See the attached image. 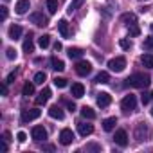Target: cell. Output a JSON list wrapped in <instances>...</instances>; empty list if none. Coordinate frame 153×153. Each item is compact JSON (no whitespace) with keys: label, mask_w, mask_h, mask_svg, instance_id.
I'll use <instances>...</instances> for the list:
<instances>
[{"label":"cell","mask_w":153,"mask_h":153,"mask_svg":"<svg viewBox=\"0 0 153 153\" xmlns=\"http://www.w3.org/2000/svg\"><path fill=\"white\" fill-rule=\"evenodd\" d=\"M149 83H151V78L148 74H142V72H135L126 79V85L135 87V88H146V87H149Z\"/></svg>","instance_id":"cell-1"},{"label":"cell","mask_w":153,"mask_h":153,"mask_svg":"<svg viewBox=\"0 0 153 153\" xmlns=\"http://www.w3.org/2000/svg\"><path fill=\"white\" fill-rule=\"evenodd\" d=\"M108 67L112 72H123L124 67H126V58L124 56H117V58H112L108 61Z\"/></svg>","instance_id":"cell-2"},{"label":"cell","mask_w":153,"mask_h":153,"mask_svg":"<svg viewBox=\"0 0 153 153\" xmlns=\"http://www.w3.org/2000/svg\"><path fill=\"white\" fill-rule=\"evenodd\" d=\"M135 106H137V97H135L133 94H128V96L123 97V101H121V108H123L126 114H128V112H133Z\"/></svg>","instance_id":"cell-3"},{"label":"cell","mask_w":153,"mask_h":153,"mask_svg":"<svg viewBox=\"0 0 153 153\" xmlns=\"http://www.w3.org/2000/svg\"><path fill=\"white\" fill-rule=\"evenodd\" d=\"M90 72H92V65H90V61L79 59L78 63H76V74H79V76H88Z\"/></svg>","instance_id":"cell-4"},{"label":"cell","mask_w":153,"mask_h":153,"mask_svg":"<svg viewBox=\"0 0 153 153\" xmlns=\"http://www.w3.org/2000/svg\"><path fill=\"white\" fill-rule=\"evenodd\" d=\"M42 115V112L38 108H29V110H22V123H29V121H34Z\"/></svg>","instance_id":"cell-5"},{"label":"cell","mask_w":153,"mask_h":153,"mask_svg":"<svg viewBox=\"0 0 153 153\" xmlns=\"http://www.w3.org/2000/svg\"><path fill=\"white\" fill-rule=\"evenodd\" d=\"M114 142L117 146H121V148H126L128 146V133L124 130H117L115 135H114Z\"/></svg>","instance_id":"cell-6"},{"label":"cell","mask_w":153,"mask_h":153,"mask_svg":"<svg viewBox=\"0 0 153 153\" xmlns=\"http://www.w3.org/2000/svg\"><path fill=\"white\" fill-rule=\"evenodd\" d=\"M29 20H31V24H34L38 27H45L49 24V20H47V16H43V13H33L29 16Z\"/></svg>","instance_id":"cell-7"},{"label":"cell","mask_w":153,"mask_h":153,"mask_svg":"<svg viewBox=\"0 0 153 153\" xmlns=\"http://www.w3.org/2000/svg\"><path fill=\"white\" fill-rule=\"evenodd\" d=\"M72 140H74V133H72V130L63 128V130L59 131V142H61L63 146H68V144H72Z\"/></svg>","instance_id":"cell-8"},{"label":"cell","mask_w":153,"mask_h":153,"mask_svg":"<svg viewBox=\"0 0 153 153\" xmlns=\"http://www.w3.org/2000/svg\"><path fill=\"white\" fill-rule=\"evenodd\" d=\"M31 135H33L34 140H45V139H47V130H45L43 126H34V128L31 130Z\"/></svg>","instance_id":"cell-9"},{"label":"cell","mask_w":153,"mask_h":153,"mask_svg":"<svg viewBox=\"0 0 153 153\" xmlns=\"http://www.w3.org/2000/svg\"><path fill=\"white\" fill-rule=\"evenodd\" d=\"M29 7H31L29 0H18L16 6H15V11H16V15H25L29 11Z\"/></svg>","instance_id":"cell-10"},{"label":"cell","mask_w":153,"mask_h":153,"mask_svg":"<svg viewBox=\"0 0 153 153\" xmlns=\"http://www.w3.org/2000/svg\"><path fill=\"white\" fill-rule=\"evenodd\" d=\"M110 103H112V96H110L108 92H101V94H97V105H99L101 108L108 106Z\"/></svg>","instance_id":"cell-11"},{"label":"cell","mask_w":153,"mask_h":153,"mask_svg":"<svg viewBox=\"0 0 153 153\" xmlns=\"http://www.w3.org/2000/svg\"><path fill=\"white\" fill-rule=\"evenodd\" d=\"M49 115L52 117V119H58V121H61L63 117H65V114H63V110L58 106V105H52L51 108H49Z\"/></svg>","instance_id":"cell-12"},{"label":"cell","mask_w":153,"mask_h":153,"mask_svg":"<svg viewBox=\"0 0 153 153\" xmlns=\"http://www.w3.org/2000/svg\"><path fill=\"white\" fill-rule=\"evenodd\" d=\"M146 135H148V126H146L144 123H139L137 128H135V139H137V140H142Z\"/></svg>","instance_id":"cell-13"},{"label":"cell","mask_w":153,"mask_h":153,"mask_svg":"<svg viewBox=\"0 0 153 153\" xmlns=\"http://www.w3.org/2000/svg\"><path fill=\"white\" fill-rule=\"evenodd\" d=\"M49 97H51V88H43L40 94H38V97H36V105H45L47 101H49Z\"/></svg>","instance_id":"cell-14"},{"label":"cell","mask_w":153,"mask_h":153,"mask_svg":"<svg viewBox=\"0 0 153 153\" xmlns=\"http://www.w3.org/2000/svg\"><path fill=\"white\" fill-rule=\"evenodd\" d=\"M78 131H79L81 137H87V135H90L94 131V126L92 124H87V123H79L78 124Z\"/></svg>","instance_id":"cell-15"},{"label":"cell","mask_w":153,"mask_h":153,"mask_svg":"<svg viewBox=\"0 0 153 153\" xmlns=\"http://www.w3.org/2000/svg\"><path fill=\"white\" fill-rule=\"evenodd\" d=\"M70 92H72V96H74V97H78V99H79V97H83V96H85V87H83L81 83H74V85H72V88H70Z\"/></svg>","instance_id":"cell-16"},{"label":"cell","mask_w":153,"mask_h":153,"mask_svg":"<svg viewBox=\"0 0 153 153\" xmlns=\"http://www.w3.org/2000/svg\"><path fill=\"white\" fill-rule=\"evenodd\" d=\"M121 22H124V24L130 27V25H135V24H137V16H135L133 13H124V15L121 16Z\"/></svg>","instance_id":"cell-17"},{"label":"cell","mask_w":153,"mask_h":153,"mask_svg":"<svg viewBox=\"0 0 153 153\" xmlns=\"http://www.w3.org/2000/svg\"><path fill=\"white\" fill-rule=\"evenodd\" d=\"M7 33H9V38H11V40H18V38L22 36V27H20V25H11Z\"/></svg>","instance_id":"cell-18"},{"label":"cell","mask_w":153,"mask_h":153,"mask_svg":"<svg viewBox=\"0 0 153 153\" xmlns=\"http://www.w3.org/2000/svg\"><path fill=\"white\" fill-rule=\"evenodd\" d=\"M33 51H34V43H33V34L29 33V34H27V38L24 40V52H27V54H29V52H33Z\"/></svg>","instance_id":"cell-19"},{"label":"cell","mask_w":153,"mask_h":153,"mask_svg":"<svg viewBox=\"0 0 153 153\" xmlns=\"http://www.w3.org/2000/svg\"><path fill=\"white\" fill-rule=\"evenodd\" d=\"M115 124H117V119L115 117H108V119L103 121V130L105 131H112L115 128Z\"/></svg>","instance_id":"cell-20"},{"label":"cell","mask_w":153,"mask_h":153,"mask_svg":"<svg viewBox=\"0 0 153 153\" xmlns=\"http://www.w3.org/2000/svg\"><path fill=\"white\" fill-rule=\"evenodd\" d=\"M67 54H68V58H72V59H79V58L83 56V51H81L79 47H70V49L67 51Z\"/></svg>","instance_id":"cell-21"},{"label":"cell","mask_w":153,"mask_h":153,"mask_svg":"<svg viewBox=\"0 0 153 153\" xmlns=\"http://www.w3.org/2000/svg\"><path fill=\"white\" fill-rule=\"evenodd\" d=\"M140 63L144 65V67H148V68H153V54H142L140 56Z\"/></svg>","instance_id":"cell-22"},{"label":"cell","mask_w":153,"mask_h":153,"mask_svg":"<svg viewBox=\"0 0 153 153\" xmlns=\"http://www.w3.org/2000/svg\"><path fill=\"white\" fill-rule=\"evenodd\" d=\"M58 29H59L63 38H68V24H67V20H59L58 22Z\"/></svg>","instance_id":"cell-23"},{"label":"cell","mask_w":153,"mask_h":153,"mask_svg":"<svg viewBox=\"0 0 153 153\" xmlns=\"http://www.w3.org/2000/svg\"><path fill=\"white\" fill-rule=\"evenodd\" d=\"M110 81V74L108 72H99L97 76H96V83H99V85H105V83H108Z\"/></svg>","instance_id":"cell-24"},{"label":"cell","mask_w":153,"mask_h":153,"mask_svg":"<svg viewBox=\"0 0 153 153\" xmlns=\"http://www.w3.org/2000/svg\"><path fill=\"white\" fill-rule=\"evenodd\" d=\"M83 4H85V0H72V2L68 4V9H67V11H68V13H74V11H78Z\"/></svg>","instance_id":"cell-25"},{"label":"cell","mask_w":153,"mask_h":153,"mask_svg":"<svg viewBox=\"0 0 153 153\" xmlns=\"http://www.w3.org/2000/svg\"><path fill=\"white\" fill-rule=\"evenodd\" d=\"M38 45H40L42 49H47V47L51 45V36H49V34H42V36L38 38Z\"/></svg>","instance_id":"cell-26"},{"label":"cell","mask_w":153,"mask_h":153,"mask_svg":"<svg viewBox=\"0 0 153 153\" xmlns=\"http://www.w3.org/2000/svg\"><path fill=\"white\" fill-rule=\"evenodd\" d=\"M81 115H83L85 119H96V112H94L90 106H83V108H81Z\"/></svg>","instance_id":"cell-27"},{"label":"cell","mask_w":153,"mask_h":153,"mask_svg":"<svg viewBox=\"0 0 153 153\" xmlns=\"http://www.w3.org/2000/svg\"><path fill=\"white\" fill-rule=\"evenodd\" d=\"M22 94H24V96H33V94H34V81H33V83L27 81V83L24 85V88H22Z\"/></svg>","instance_id":"cell-28"},{"label":"cell","mask_w":153,"mask_h":153,"mask_svg":"<svg viewBox=\"0 0 153 153\" xmlns=\"http://www.w3.org/2000/svg\"><path fill=\"white\" fill-rule=\"evenodd\" d=\"M51 63H52V68H54V70H58V72H61V70L65 68V63H63L61 59H58V58H52V59H51Z\"/></svg>","instance_id":"cell-29"},{"label":"cell","mask_w":153,"mask_h":153,"mask_svg":"<svg viewBox=\"0 0 153 153\" xmlns=\"http://www.w3.org/2000/svg\"><path fill=\"white\" fill-rule=\"evenodd\" d=\"M45 79H47V74H45V72H36V74H34V83H36V85H43Z\"/></svg>","instance_id":"cell-30"},{"label":"cell","mask_w":153,"mask_h":153,"mask_svg":"<svg viewBox=\"0 0 153 153\" xmlns=\"http://www.w3.org/2000/svg\"><path fill=\"white\" fill-rule=\"evenodd\" d=\"M47 9L51 15H54L58 11V0H47Z\"/></svg>","instance_id":"cell-31"},{"label":"cell","mask_w":153,"mask_h":153,"mask_svg":"<svg viewBox=\"0 0 153 153\" xmlns=\"http://www.w3.org/2000/svg\"><path fill=\"white\" fill-rule=\"evenodd\" d=\"M54 85H56L58 88H65V87H67V79H65V78H54Z\"/></svg>","instance_id":"cell-32"},{"label":"cell","mask_w":153,"mask_h":153,"mask_svg":"<svg viewBox=\"0 0 153 153\" xmlns=\"http://www.w3.org/2000/svg\"><path fill=\"white\" fill-rule=\"evenodd\" d=\"M142 47H144V49H148V51H151V49H153V36H148V38L144 40Z\"/></svg>","instance_id":"cell-33"},{"label":"cell","mask_w":153,"mask_h":153,"mask_svg":"<svg viewBox=\"0 0 153 153\" xmlns=\"http://www.w3.org/2000/svg\"><path fill=\"white\" fill-rule=\"evenodd\" d=\"M119 45H121V49H124V51H128V49L131 47V42H130V40H126V38H123V40L119 42Z\"/></svg>","instance_id":"cell-34"},{"label":"cell","mask_w":153,"mask_h":153,"mask_svg":"<svg viewBox=\"0 0 153 153\" xmlns=\"http://www.w3.org/2000/svg\"><path fill=\"white\" fill-rule=\"evenodd\" d=\"M6 56H7V59H16V51H15L13 47H9V49L6 51Z\"/></svg>","instance_id":"cell-35"},{"label":"cell","mask_w":153,"mask_h":153,"mask_svg":"<svg viewBox=\"0 0 153 153\" xmlns=\"http://www.w3.org/2000/svg\"><path fill=\"white\" fill-rule=\"evenodd\" d=\"M140 34V29L137 27V24L135 25H130V36H139Z\"/></svg>","instance_id":"cell-36"},{"label":"cell","mask_w":153,"mask_h":153,"mask_svg":"<svg viewBox=\"0 0 153 153\" xmlns=\"http://www.w3.org/2000/svg\"><path fill=\"white\" fill-rule=\"evenodd\" d=\"M87 151H99L101 149V146L99 144H87V148H85Z\"/></svg>","instance_id":"cell-37"},{"label":"cell","mask_w":153,"mask_h":153,"mask_svg":"<svg viewBox=\"0 0 153 153\" xmlns=\"http://www.w3.org/2000/svg\"><path fill=\"white\" fill-rule=\"evenodd\" d=\"M0 18H2V20H6V18H7V7H6V6L0 7Z\"/></svg>","instance_id":"cell-38"},{"label":"cell","mask_w":153,"mask_h":153,"mask_svg":"<svg viewBox=\"0 0 153 153\" xmlns=\"http://www.w3.org/2000/svg\"><path fill=\"white\" fill-rule=\"evenodd\" d=\"M149 99H151V94H149V96H148V94H142V97H140L142 105H148V103H149Z\"/></svg>","instance_id":"cell-39"},{"label":"cell","mask_w":153,"mask_h":153,"mask_svg":"<svg viewBox=\"0 0 153 153\" xmlns=\"http://www.w3.org/2000/svg\"><path fill=\"white\" fill-rule=\"evenodd\" d=\"M16 139H18V142H25V139H27V135H25L24 131H18V135H16Z\"/></svg>","instance_id":"cell-40"},{"label":"cell","mask_w":153,"mask_h":153,"mask_svg":"<svg viewBox=\"0 0 153 153\" xmlns=\"http://www.w3.org/2000/svg\"><path fill=\"white\" fill-rule=\"evenodd\" d=\"M15 78H16V72H11V74L7 76V79H6V83H13V81H15Z\"/></svg>","instance_id":"cell-41"},{"label":"cell","mask_w":153,"mask_h":153,"mask_svg":"<svg viewBox=\"0 0 153 153\" xmlns=\"http://www.w3.org/2000/svg\"><path fill=\"white\" fill-rule=\"evenodd\" d=\"M2 137H4V142H6V144H9V140H11V133H9V131H4V135H2Z\"/></svg>","instance_id":"cell-42"},{"label":"cell","mask_w":153,"mask_h":153,"mask_svg":"<svg viewBox=\"0 0 153 153\" xmlns=\"http://www.w3.org/2000/svg\"><path fill=\"white\" fill-rule=\"evenodd\" d=\"M2 94L7 96V85H6V83H2Z\"/></svg>","instance_id":"cell-43"},{"label":"cell","mask_w":153,"mask_h":153,"mask_svg":"<svg viewBox=\"0 0 153 153\" xmlns=\"http://www.w3.org/2000/svg\"><path fill=\"white\" fill-rule=\"evenodd\" d=\"M67 106H68V110H70V112H74V110H76V105H74V103H67Z\"/></svg>","instance_id":"cell-44"},{"label":"cell","mask_w":153,"mask_h":153,"mask_svg":"<svg viewBox=\"0 0 153 153\" xmlns=\"http://www.w3.org/2000/svg\"><path fill=\"white\" fill-rule=\"evenodd\" d=\"M54 51H61V43H59V42L54 43Z\"/></svg>","instance_id":"cell-45"},{"label":"cell","mask_w":153,"mask_h":153,"mask_svg":"<svg viewBox=\"0 0 153 153\" xmlns=\"http://www.w3.org/2000/svg\"><path fill=\"white\" fill-rule=\"evenodd\" d=\"M43 149H49V151H54V146H52V144H47V146H43Z\"/></svg>","instance_id":"cell-46"},{"label":"cell","mask_w":153,"mask_h":153,"mask_svg":"<svg viewBox=\"0 0 153 153\" xmlns=\"http://www.w3.org/2000/svg\"><path fill=\"white\" fill-rule=\"evenodd\" d=\"M148 9H149V7H148V6H142V7H139V11H140V13H146V11H148Z\"/></svg>","instance_id":"cell-47"},{"label":"cell","mask_w":153,"mask_h":153,"mask_svg":"<svg viewBox=\"0 0 153 153\" xmlns=\"http://www.w3.org/2000/svg\"><path fill=\"white\" fill-rule=\"evenodd\" d=\"M149 29H151V31H153V24H151V25H149Z\"/></svg>","instance_id":"cell-48"},{"label":"cell","mask_w":153,"mask_h":153,"mask_svg":"<svg viewBox=\"0 0 153 153\" xmlns=\"http://www.w3.org/2000/svg\"><path fill=\"white\" fill-rule=\"evenodd\" d=\"M151 115H153V108H151Z\"/></svg>","instance_id":"cell-49"},{"label":"cell","mask_w":153,"mask_h":153,"mask_svg":"<svg viewBox=\"0 0 153 153\" xmlns=\"http://www.w3.org/2000/svg\"><path fill=\"white\" fill-rule=\"evenodd\" d=\"M151 97H153V92H151Z\"/></svg>","instance_id":"cell-50"}]
</instances>
